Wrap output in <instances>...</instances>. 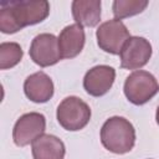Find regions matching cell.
<instances>
[{
  "instance_id": "obj_15",
  "label": "cell",
  "mask_w": 159,
  "mask_h": 159,
  "mask_svg": "<svg viewBox=\"0 0 159 159\" xmlns=\"http://www.w3.org/2000/svg\"><path fill=\"white\" fill-rule=\"evenodd\" d=\"M24 51L17 42L0 43V70L15 67L22 58Z\"/></svg>"
},
{
  "instance_id": "obj_8",
  "label": "cell",
  "mask_w": 159,
  "mask_h": 159,
  "mask_svg": "<svg viewBox=\"0 0 159 159\" xmlns=\"http://www.w3.org/2000/svg\"><path fill=\"white\" fill-rule=\"evenodd\" d=\"M29 53L31 60L40 67L53 66L62 58L58 47V39L53 34L47 32L34 37Z\"/></svg>"
},
{
  "instance_id": "obj_11",
  "label": "cell",
  "mask_w": 159,
  "mask_h": 159,
  "mask_svg": "<svg viewBox=\"0 0 159 159\" xmlns=\"http://www.w3.org/2000/svg\"><path fill=\"white\" fill-rule=\"evenodd\" d=\"M58 47L62 58H73L81 53L86 42V34L83 26L78 24H71L60 32Z\"/></svg>"
},
{
  "instance_id": "obj_13",
  "label": "cell",
  "mask_w": 159,
  "mask_h": 159,
  "mask_svg": "<svg viewBox=\"0 0 159 159\" xmlns=\"http://www.w3.org/2000/svg\"><path fill=\"white\" fill-rule=\"evenodd\" d=\"M72 16L76 24L87 27H94L101 21L99 0H75L72 1Z\"/></svg>"
},
{
  "instance_id": "obj_3",
  "label": "cell",
  "mask_w": 159,
  "mask_h": 159,
  "mask_svg": "<svg viewBox=\"0 0 159 159\" xmlns=\"http://www.w3.org/2000/svg\"><path fill=\"white\" fill-rule=\"evenodd\" d=\"M56 118L63 129L70 132L81 130L91 119V108L80 97L70 96L58 104Z\"/></svg>"
},
{
  "instance_id": "obj_1",
  "label": "cell",
  "mask_w": 159,
  "mask_h": 159,
  "mask_svg": "<svg viewBox=\"0 0 159 159\" xmlns=\"http://www.w3.org/2000/svg\"><path fill=\"white\" fill-rule=\"evenodd\" d=\"M50 14L46 0H6L0 2V31L15 34L26 26L42 22Z\"/></svg>"
},
{
  "instance_id": "obj_12",
  "label": "cell",
  "mask_w": 159,
  "mask_h": 159,
  "mask_svg": "<svg viewBox=\"0 0 159 159\" xmlns=\"http://www.w3.org/2000/svg\"><path fill=\"white\" fill-rule=\"evenodd\" d=\"M31 153L34 159H63L66 148L58 137L42 134L32 142Z\"/></svg>"
},
{
  "instance_id": "obj_10",
  "label": "cell",
  "mask_w": 159,
  "mask_h": 159,
  "mask_svg": "<svg viewBox=\"0 0 159 159\" xmlns=\"http://www.w3.org/2000/svg\"><path fill=\"white\" fill-rule=\"evenodd\" d=\"M53 82L42 71L30 75L24 82L25 96L35 103H46L53 96Z\"/></svg>"
},
{
  "instance_id": "obj_2",
  "label": "cell",
  "mask_w": 159,
  "mask_h": 159,
  "mask_svg": "<svg viewBox=\"0 0 159 159\" xmlns=\"http://www.w3.org/2000/svg\"><path fill=\"white\" fill-rule=\"evenodd\" d=\"M101 143L114 154H125L135 144V129L124 117H111L101 128Z\"/></svg>"
},
{
  "instance_id": "obj_6",
  "label": "cell",
  "mask_w": 159,
  "mask_h": 159,
  "mask_svg": "<svg viewBox=\"0 0 159 159\" xmlns=\"http://www.w3.org/2000/svg\"><path fill=\"white\" fill-rule=\"evenodd\" d=\"M46 118L39 112L22 114L15 123L12 129V139L17 147H26L45 134Z\"/></svg>"
},
{
  "instance_id": "obj_7",
  "label": "cell",
  "mask_w": 159,
  "mask_h": 159,
  "mask_svg": "<svg viewBox=\"0 0 159 159\" xmlns=\"http://www.w3.org/2000/svg\"><path fill=\"white\" fill-rule=\"evenodd\" d=\"M152 52V45L147 39L130 36L119 53L120 67L125 70H139L148 63Z\"/></svg>"
},
{
  "instance_id": "obj_16",
  "label": "cell",
  "mask_w": 159,
  "mask_h": 159,
  "mask_svg": "<svg viewBox=\"0 0 159 159\" xmlns=\"http://www.w3.org/2000/svg\"><path fill=\"white\" fill-rule=\"evenodd\" d=\"M155 120H157V123H158V125H159V106H158L157 112H155Z\"/></svg>"
},
{
  "instance_id": "obj_5",
  "label": "cell",
  "mask_w": 159,
  "mask_h": 159,
  "mask_svg": "<svg viewBox=\"0 0 159 159\" xmlns=\"http://www.w3.org/2000/svg\"><path fill=\"white\" fill-rule=\"evenodd\" d=\"M96 37L101 50L111 55H119L130 35L122 20L112 19L99 25L96 31Z\"/></svg>"
},
{
  "instance_id": "obj_14",
  "label": "cell",
  "mask_w": 159,
  "mask_h": 159,
  "mask_svg": "<svg viewBox=\"0 0 159 159\" xmlns=\"http://www.w3.org/2000/svg\"><path fill=\"white\" fill-rule=\"evenodd\" d=\"M148 6L147 0H116L112 4L114 19L122 20L140 14Z\"/></svg>"
},
{
  "instance_id": "obj_4",
  "label": "cell",
  "mask_w": 159,
  "mask_h": 159,
  "mask_svg": "<svg viewBox=\"0 0 159 159\" xmlns=\"http://www.w3.org/2000/svg\"><path fill=\"white\" fill-rule=\"evenodd\" d=\"M123 91L130 103L142 106L149 102L158 93L159 83L150 72L138 70L125 78Z\"/></svg>"
},
{
  "instance_id": "obj_9",
  "label": "cell",
  "mask_w": 159,
  "mask_h": 159,
  "mask_svg": "<svg viewBox=\"0 0 159 159\" xmlns=\"http://www.w3.org/2000/svg\"><path fill=\"white\" fill-rule=\"evenodd\" d=\"M116 70L108 65H98L89 68L83 77L84 91L93 97L104 96L113 86Z\"/></svg>"
}]
</instances>
